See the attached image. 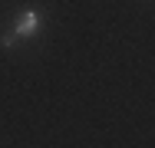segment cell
Listing matches in <instances>:
<instances>
[{
  "instance_id": "1",
  "label": "cell",
  "mask_w": 155,
  "mask_h": 148,
  "mask_svg": "<svg viewBox=\"0 0 155 148\" xmlns=\"http://www.w3.org/2000/svg\"><path fill=\"white\" fill-rule=\"evenodd\" d=\"M36 30H40V13L36 10H23L17 17V23H13V33L17 36H33Z\"/></svg>"
},
{
  "instance_id": "2",
  "label": "cell",
  "mask_w": 155,
  "mask_h": 148,
  "mask_svg": "<svg viewBox=\"0 0 155 148\" xmlns=\"http://www.w3.org/2000/svg\"><path fill=\"white\" fill-rule=\"evenodd\" d=\"M13 40H17V33H7V36H0V46H7V50H10V46H13Z\"/></svg>"
}]
</instances>
